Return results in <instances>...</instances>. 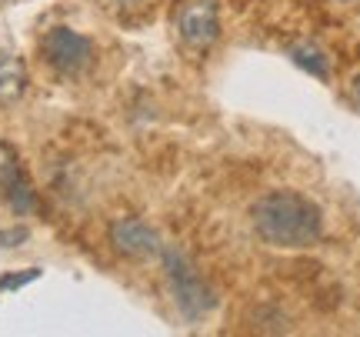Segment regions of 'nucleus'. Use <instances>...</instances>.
Segmentation results:
<instances>
[{
    "instance_id": "423d86ee",
    "label": "nucleus",
    "mask_w": 360,
    "mask_h": 337,
    "mask_svg": "<svg viewBox=\"0 0 360 337\" xmlns=\"http://www.w3.org/2000/svg\"><path fill=\"white\" fill-rule=\"evenodd\" d=\"M0 194L11 204L13 214H34L37 210V194L27 181L20 157L11 144H0Z\"/></svg>"
},
{
    "instance_id": "f03ea898",
    "label": "nucleus",
    "mask_w": 360,
    "mask_h": 337,
    "mask_svg": "<svg viewBox=\"0 0 360 337\" xmlns=\"http://www.w3.org/2000/svg\"><path fill=\"white\" fill-rule=\"evenodd\" d=\"M160 260H164V274H167L170 294H174V304L177 311L187 317V321H200L217 307V294L214 287L207 284L200 271L191 264V257L177 250V247H164L160 250Z\"/></svg>"
},
{
    "instance_id": "39448f33",
    "label": "nucleus",
    "mask_w": 360,
    "mask_h": 337,
    "mask_svg": "<svg viewBox=\"0 0 360 337\" xmlns=\"http://www.w3.org/2000/svg\"><path fill=\"white\" fill-rule=\"evenodd\" d=\"M110 244H114L117 254L134 257V260L157 257V254L164 250L160 234L147 221H141V217H117V221L110 224Z\"/></svg>"
},
{
    "instance_id": "9d476101",
    "label": "nucleus",
    "mask_w": 360,
    "mask_h": 337,
    "mask_svg": "<svg viewBox=\"0 0 360 337\" xmlns=\"http://www.w3.org/2000/svg\"><path fill=\"white\" fill-rule=\"evenodd\" d=\"M24 237H27V231H4L0 234V244L7 247V241H24Z\"/></svg>"
},
{
    "instance_id": "7ed1b4c3",
    "label": "nucleus",
    "mask_w": 360,
    "mask_h": 337,
    "mask_svg": "<svg viewBox=\"0 0 360 337\" xmlns=\"http://www.w3.org/2000/svg\"><path fill=\"white\" fill-rule=\"evenodd\" d=\"M40 57L47 61V67H53L57 74H80L94 57V44L84 34L70 30V27H53L40 40Z\"/></svg>"
},
{
    "instance_id": "20e7f679",
    "label": "nucleus",
    "mask_w": 360,
    "mask_h": 337,
    "mask_svg": "<svg viewBox=\"0 0 360 337\" xmlns=\"http://www.w3.org/2000/svg\"><path fill=\"white\" fill-rule=\"evenodd\" d=\"M174 27L177 37L193 47V51H207L214 40L220 37V11L214 0H184L174 13Z\"/></svg>"
},
{
    "instance_id": "1a4fd4ad",
    "label": "nucleus",
    "mask_w": 360,
    "mask_h": 337,
    "mask_svg": "<svg viewBox=\"0 0 360 337\" xmlns=\"http://www.w3.org/2000/svg\"><path fill=\"white\" fill-rule=\"evenodd\" d=\"M37 277H40V271L30 267V271H24V274H7V277H0V287H4V291H13V287H24L27 281H37Z\"/></svg>"
},
{
    "instance_id": "9b49d317",
    "label": "nucleus",
    "mask_w": 360,
    "mask_h": 337,
    "mask_svg": "<svg viewBox=\"0 0 360 337\" xmlns=\"http://www.w3.org/2000/svg\"><path fill=\"white\" fill-rule=\"evenodd\" d=\"M354 104H357V107H360V77H357V80H354Z\"/></svg>"
},
{
    "instance_id": "f257e3e1",
    "label": "nucleus",
    "mask_w": 360,
    "mask_h": 337,
    "mask_svg": "<svg viewBox=\"0 0 360 337\" xmlns=\"http://www.w3.org/2000/svg\"><path fill=\"white\" fill-rule=\"evenodd\" d=\"M254 234L267 247L304 250L323 237V210L300 191H267L250 208Z\"/></svg>"
},
{
    "instance_id": "0eeeda50",
    "label": "nucleus",
    "mask_w": 360,
    "mask_h": 337,
    "mask_svg": "<svg viewBox=\"0 0 360 337\" xmlns=\"http://www.w3.org/2000/svg\"><path fill=\"white\" fill-rule=\"evenodd\" d=\"M27 87L24 64L13 53H0V101H17Z\"/></svg>"
},
{
    "instance_id": "6e6552de",
    "label": "nucleus",
    "mask_w": 360,
    "mask_h": 337,
    "mask_svg": "<svg viewBox=\"0 0 360 337\" xmlns=\"http://www.w3.org/2000/svg\"><path fill=\"white\" fill-rule=\"evenodd\" d=\"M290 57H294V64H300L304 70H310L314 77L327 80V74H330V64H327V57H323L317 47H294Z\"/></svg>"
}]
</instances>
